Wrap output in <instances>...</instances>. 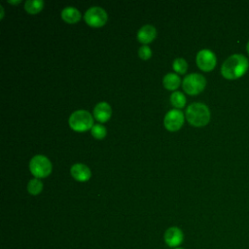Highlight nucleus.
<instances>
[{
    "label": "nucleus",
    "mask_w": 249,
    "mask_h": 249,
    "mask_svg": "<svg viewBox=\"0 0 249 249\" xmlns=\"http://www.w3.org/2000/svg\"><path fill=\"white\" fill-rule=\"evenodd\" d=\"M162 83L167 89H175L180 85V78L175 73H168L163 77Z\"/></svg>",
    "instance_id": "nucleus-14"
},
{
    "label": "nucleus",
    "mask_w": 249,
    "mask_h": 249,
    "mask_svg": "<svg viewBox=\"0 0 249 249\" xmlns=\"http://www.w3.org/2000/svg\"><path fill=\"white\" fill-rule=\"evenodd\" d=\"M69 125L76 131H85L93 126V118L86 110H77L73 112L68 120Z\"/></svg>",
    "instance_id": "nucleus-3"
},
{
    "label": "nucleus",
    "mask_w": 249,
    "mask_h": 249,
    "mask_svg": "<svg viewBox=\"0 0 249 249\" xmlns=\"http://www.w3.org/2000/svg\"><path fill=\"white\" fill-rule=\"evenodd\" d=\"M249 68V60L242 53L230 55L221 66V73L228 80H235L243 76Z\"/></svg>",
    "instance_id": "nucleus-1"
},
{
    "label": "nucleus",
    "mask_w": 249,
    "mask_h": 249,
    "mask_svg": "<svg viewBox=\"0 0 249 249\" xmlns=\"http://www.w3.org/2000/svg\"><path fill=\"white\" fill-rule=\"evenodd\" d=\"M186 117L192 125L203 126L210 120V110L201 102H194L187 107Z\"/></svg>",
    "instance_id": "nucleus-2"
},
{
    "label": "nucleus",
    "mask_w": 249,
    "mask_h": 249,
    "mask_svg": "<svg viewBox=\"0 0 249 249\" xmlns=\"http://www.w3.org/2000/svg\"><path fill=\"white\" fill-rule=\"evenodd\" d=\"M171 104L176 108H182L186 104V97L180 91H174L170 96Z\"/></svg>",
    "instance_id": "nucleus-17"
},
{
    "label": "nucleus",
    "mask_w": 249,
    "mask_h": 249,
    "mask_svg": "<svg viewBox=\"0 0 249 249\" xmlns=\"http://www.w3.org/2000/svg\"><path fill=\"white\" fill-rule=\"evenodd\" d=\"M86 22L93 27H99L106 23L107 21V13L106 11L98 6H93L89 8L85 13Z\"/></svg>",
    "instance_id": "nucleus-6"
},
{
    "label": "nucleus",
    "mask_w": 249,
    "mask_h": 249,
    "mask_svg": "<svg viewBox=\"0 0 249 249\" xmlns=\"http://www.w3.org/2000/svg\"><path fill=\"white\" fill-rule=\"evenodd\" d=\"M216 62L215 53L208 49L200 50L196 54V64L203 71H211L215 67Z\"/></svg>",
    "instance_id": "nucleus-7"
},
{
    "label": "nucleus",
    "mask_w": 249,
    "mask_h": 249,
    "mask_svg": "<svg viewBox=\"0 0 249 249\" xmlns=\"http://www.w3.org/2000/svg\"><path fill=\"white\" fill-rule=\"evenodd\" d=\"M111 112V106L107 102H99L93 109V116L97 121L104 123L110 119Z\"/></svg>",
    "instance_id": "nucleus-11"
},
{
    "label": "nucleus",
    "mask_w": 249,
    "mask_h": 249,
    "mask_svg": "<svg viewBox=\"0 0 249 249\" xmlns=\"http://www.w3.org/2000/svg\"><path fill=\"white\" fill-rule=\"evenodd\" d=\"M8 2H9V3H11V4H18V3H20V0H18V1H12V0H9Z\"/></svg>",
    "instance_id": "nucleus-21"
},
{
    "label": "nucleus",
    "mask_w": 249,
    "mask_h": 249,
    "mask_svg": "<svg viewBox=\"0 0 249 249\" xmlns=\"http://www.w3.org/2000/svg\"><path fill=\"white\" fill-rule=\"evenodd\" d=\"M175 249H183V248H175Z\"/></svg>",
    "instance_id": "nucleus-23"
},
{
    "label": "nucleus",
    "mask_w": 249,
    "mask_h": 249,
    "mask_svg": "<svg viewBox=\"0 0 249 249\" xmlns=\"http://www.w3.org/2000/svg\"><path fill=\"white\" fill-rule=\"evenodd\" d=\"M106 128L100 124H94L91 127V135L96 139H102L106 135Z\"/></svg>",
    "instance_id": "nucleus-19"
},
{
    "label": "nucleus",
    "mask_w": 249,
    "mask_h": 249,
    "mask_svg": "<svg viewBox=\"0 0 249 249\" xmlns=\"http://www.w3.org/2000/svg\"><path fill=\"white\" fill-rule=\"evenodd\" d=\"M70 172H71V175L77 180V181H81V182H84V181H88L89 178H90V175H91V172H90V169L84 163H74L72 166H71V169H70Z\"/></svg>",
    "instance_id": "nucleus-10"
},
{
    "label": "nucleus",
    "mask_w": 249,
    "mask_h": 249,
    "mask_svg": "<svg viewBox=\"0 0 249 249\" xmlns=\"http://www.w3.org/2000/svg\"><path fill=\"white\" fill-rule=\"evenodd\" d=\"M172 67L173 69L180 73V74H184L186 71H187V68H188V64H187V61L182 58V57H178L176 58L174 61H173V64H172Z\"/></svg>",
    "instance_id": "nucleus-18"
},
{
    "label": "nucleus",
    "mask_w": 249,
    "mask_h": 249,
    "mask_svg": "<svg viewBox=\"0 0 249 249\" xmlns=\"http://www.w3.org/2000/svg\"><path fill=\"white\" fill-rule=\"evenodd\" d=\"M182 85L184 90L188 94L195 95L204 89L206 86V80L201 74L192 73L184 78Z\"/></svg>",
    "instance_id": "nucleus-5"
},
{
    "label": "nucleus",
    "mask_w": 249,
    "mask_h": 249,
    "mask_svg": "<svg viewBox=\"0 0 249 249\" xmlns=\"http://www.w3.org/2000/svg\"><path fill=\"white\" fill-rule=\"evenodd\" d=\"M29 169L36 178H43L52 172V163L47 157L36 155L29 161Z\"/></svg>",
    "instance_id": "nucleus-4"
},
{
    "label": "nucleus",
    "mask_w": 249,
    "mask_h": 249,
    "mask_svg": "<svg viewBox=\"0 0 249 249\" xmlns=\"http://www.w3.org/2000/svg\"><path fill=\"white\" fill-rule=\"evenodd\" d=\"M27 190H28V193L30 195H33V196H36V195L40 194L42 192V190H43V183H42V181L39 178L31 179L28 182Z\"/></svg>",
    "instance_id": "nucleus-16"
},
{
    "label": "nucleus",
    "mask_w": 249,
    "mask_h": 249,
    "mask_svg": "<svg viewBox=\"0 0 249 249\" xmlns=\"http://www.w3.org/2000/svg\"><path fill=\"white\" fill-rule=\"evenodd\" d=\"M61 18L68 23H75L81 18V13L72 6H67L61 11Z\"/></svg>",
    "instance_id": "nucleus-13"
},
{
    "label": "nucleus",
    "mask_w": 249,
    "mask_h": 249,
    "mask_svg": "<svg viewBox=\"0 0 249 249\" xmlns=\"http://www.w3.org/2000/svg\"><path fill=\"white\" fill-rule=\"evenodd\" d=\"M246 50H247V53H248V54H249V41H248V43H247V46H246Z\"/></svg>",
    "instance_id": "nucleus-22"
},
{
    "label": "nucleus",
    "mask_w": 249,
    "mask_h": 249,
    "mask_svg": "<svg viewBox=\"0 0 249 249\" xmlns=\"http://www.w3.org/2000/svg\"><path fill=\"white\" fill-rule=\"evenodd\" d=\"M164 241L169 247L179 246L184 239L183 231L177 227H170L164 232Z\"/></svg>",
    "instance_id": "nucleus-9"
},
{
    "label": "nucleus",
    "mask_w": 249,
    "mask_h": 249,
    "mask_svg": "<svg viewBox=\"0 0 249 249\" xmlns=\"http://www.w3.org/2000/svg\"><path fill=\"white\" fill-rule=\"evenodd\" d=\"M138 55H139L141 58H143V59H148V58H150L151 55H152V51H151V49H150L148 46L144 45V46H142V47L139 48V50H138Z\"/></svg>",
    "instance_id": "nucleus-20"
},
{
    "label": "nucleus",
    "mask_w": 249,
    "mask_h": 249,
    "mask_svg": "<svg viewBox=\"0 0 249 249\" xmlns=\"http://www.w3.org/2000/svg\"><path fill=\"white\" fill-rule=\"evenodd\" d=\"M184 123V115L179 109H172L168 111L164 117L163 124L166 129L170 131L178 130Z\"/></svg>",
    "instance_id": "nucleus-8"
},
{
    "label": "nucleus",
    "mask_w": 249,
    "mask_h": 249,
    "mask_svg": "<svg viewBox=\"0 0 249 249\" xmlns=\"http://www.w3.org/2000/svg\"><path fill=\"white\" fill-rule=\"evenodd\" d=\"M44 7V2L42 0H27L24 4L25 10L30 14H36L40 12Z\"/></svg>",
    "instance_id": "nucleus-15"
},
{
    "label": "nucleus",
    "mask_w": 249,
    "mask_h": 249,
    "mask_svg": "<svg viewBox=\"0 0 249 249\" xmlns=\"http://www.w3.org/2000/svg\"><path fill=\"white\" fill-rule=\"evenodd\" d=\"M156 36H157V30L151 24H146L142 26L137 32V39L139 42L143 44L152 42Z\"/></svg>",
    "instance_id": "nucleus-12"
}]
</instances>
